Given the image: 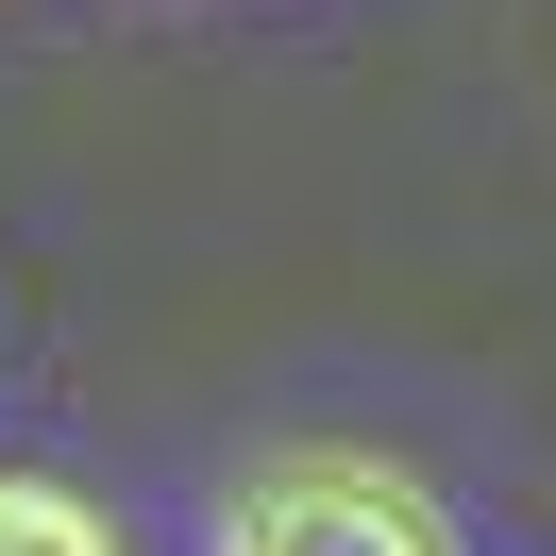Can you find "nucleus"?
<instances>
[{
	"instance_id": "obj_1",
	"label": "nucleus",
	"mask_w": 556,
	"mask_h": 556,
	"mask_svg": "<svg viewBox=\"0 0 556 556\" xmlns=\"http://www.w3.org/2000/svg\"><path fill=\"white\" fill-rule=\"evenodd\" d=\"M203 556H455L439 489L371 439H270L237 489H219Z\"/></svg>"
},
{
	"instance_id": "obj_2",
	"label": "nucleus",
	"mask_w": 556,
	"mask_h": 556,
	"mask_svg": "<svg viewBox=\"0 0 556 556\" xmlns=\"http://www.w3.org/2000/svg\"><path fill=\"white\" fill-rule=\"evenodd\" d=\"M0 556H136V540H118L102 489H68V472H0Z\"/></svg>"
}]
</instances>
